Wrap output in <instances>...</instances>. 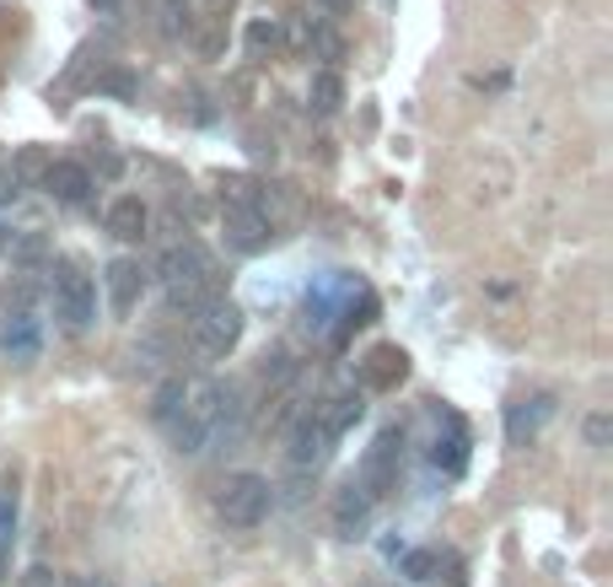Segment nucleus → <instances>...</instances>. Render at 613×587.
<instances>
[{
	"label": "nucleus",
	"mask_w": 613,
	"mask_h": 587,
	"mask_svg": "<svg viewBox=\"0 0 613 587\" xmlns=\"http://www.w3.org/2000/svg\"><path fill=\"white\" fill-rule=\"evenodd\" d=\"M157 275H162V292H167V307L172 313H194L200 302L215 296V259L194 243V238H183V243H172L162 253V264H157Z\"/></svg>",
	"instance_id": "1"
},
{
	"label": "nucleus",
	"mask_w": 613,
	"mask_h": 587,
	"mask_svg": "<svg viewBox=\"0 0 613 587\" xmlns=\"http://www.w3.org/2000/svg\"><path fill=\"white\" fill-rule=\"evenodd\" d=\"M189 339H194V350L210 356V361L232 356V350H237V339H243V307H237V302H226V296L200 302V307L189 313Z\"/></svg>",
	"instance_id": "2"
},
{
	"label": "nucleus",
	"mask_w": 613,
	"mask_h": 587,
	"mask_svg": "<svg viewBox=\"0 0 613 587\" xmlns=\"http://www.w3.org/2000/svg\"><path fill=\"white\" fill-rule=\"evenodd\" d=\"M269 502H275V491H269L264 474H232L215 491V512H221L226 528H258L269 517Z\"/></svg>",
	"instance_id": "3"
},
{
	"label": "nucleus",
	"mask_w": 613,
	"mask_h": 587,
	"mask_svg": "<svg viewBox=\"0 0 613 587\" xmlns=\"http://www.w3.org/2000/svg\"><path fill=\"white\" fill-rule=\"evenodd\" d=\"M49 292H54V313L65 318V329H92V318H97V286H92V275L76 270V264H60L54 270V281H49Z\"/></svg>",
	"instance_id": "4"
},
{
	"label": "nucleus",
	"mask_w": 613,
	"mask_h": 587,
	"mask_svg": "<svg viewBox=\"0 0 613 587\" xmlns=\"http://www.w3.org/2000/svg\"><path fill=\"white\" fill-rule=\"evenodd\" d=\"M399 469H404V431H382L371 442L367 463H361V485H367L371 496H388L399 485Z\"/></svg>",
	"instance_id": "5"
},
{
	"label": "nucleus",
	"mask_w": 613,
	"mask_h": 587,
	"mask_svg": "<svg viewBox=\"0 0 613 587\" xmlns=\"http://www.w3.org/2000/svg\"><path fill=\"white\" fill-rule=\"evenodd\" d=\"M275 243V221L264 206H226V249L264 253Z\"/></svg>",
	"instance_id": "6"
},
{
	"label": "nucleus",
	"mask_w": 613,
	"mask_h": 587,
	"mask_svg": "<svg viewBox=\"0 0 613 587\" xmlns=\"http://www.w3.org/2000/svg\"><path fill=\"white\" fill-rule=\"evenodd\" d=\"M0 350H6V361H17V367L39 361L43 329H39V318H33L28 307H11V313H6V324H0Z\"/></svg>",
	"instance_id": "7"
},
{
	"label": "nucleus",
	"mask_w": 613,
	"mask_h": 587,
	"mask_svg": "<svg viewBox=\"0 0 613 587\" xmlns=\"http://www.w3.org/2000/svg\"><path fill=\"white\" fill-rule=\"evenodd\" d=\"M328 448H334V437L324 431V420L318 416H302L290 426V442H286V459L290 469H318L328 459Z\"/></svg>",
	"instance_id": "8"
},
{
	"label": "nucleus",
	"mask_w": 613,
	"mask_h": 587,
	"mask_svg": "<svg viewBox=\"0 0 613 587\" xmlns=\"http://www.w3.org/2000/svg\"><path fill=\"white\" fill-rule=\"evenodd\" d=\"M43 189L60 200V206H86L92 200V172L82 163H49L43 168Z\"/></svg>",
	"instance_id": "9"
},
{
	"label": "nucleus",
	"mask_w": 613,
	"mask_h": 587,
	"mask_svg": "<svg viewBox=\"0 0 613 587\" xmlns=\"http://www.w3.org/2000/svg\"><path fill=\"white\" fill-rule=\"evenodd\" d=\"M140 292H146V270H140L135 259H114V264H108V307H114L119 318H129Z\"/></svg>",
	"instance_id": "10"
},
{
	"label": "nucleus",
	"mask_w": 613,
	"mask_h": 587,
	"mask_svg": "<svg viewBox=\"0 0 613 587\" xmlns=\"http://www.w3.org/2000/svg\"><path fill=\"white\" fill-rule=\"evenodd\" d=\"M371 502H377V496H371L361 480H345V485L334 491V528H339V534H356L371 517Z\"/></svg>",
	"instance_id": "11"
},
{
	"label": "nucleus",
	"mask_w": 613,
	"mask_h": 587,
	"mask_svg": "<svg viewBox=\"0 0 613 587\" xmlns=\"http://www.w3.org/2000/svg\"><path fill=\"white\" fill-rule=\"evenodd\" d=\"M404 373H409V356L399 345H377L367 361H361V382H367V388H399Z\"/></svg>",
	"instance_id": "12"
},
{
	"label": "nucleus",
	"mask_w": 613,
	"mask_h": 587,
	"mask_svg": "<svg viewBox=\"0 0 613 587\" xmlns=\"http://www.w3.org/2000/svg\"><path fill=\"white\" fill-rule=\"evenodd\" d=\"M554 416V399H528V405H511V416H506V437H511V448H528L532 437H538V426Z\"/></svg>",
	"instance_id": "13"
},
{
	"label": "nucleus",
	"mask_w": 613,
	"mask_h": 587,
	"mask_svg": "<svg viewBox=\"0 0 613 587\" xmlns=\"http://www.w3.org/2000/svg\"><path fill=\"white\" fill-rule=\"evenodd\" d=\"M146 221H151V210L140 206L135 195H124V200L108 206V232H114L119 243H140V238H146Z\"/></svg>",
	"instance_id": "14"
},
{
	"label": "nucleus",
	"mask_w": 613,
	"mask_h": 587,
	"mask_svg": "<svg viewBox=\"0 0 613 587\" xmlns=\"http://www.w3.org/2000/svg\"><path fill=\"white\" fill-rule=\"evenodd\" d=\"M313 416L324 420V431L334 437V442H339V437H345L356 420L367 416V405H361V394H334V399H328V405H318Z\"/></svg>",
	"instance_id": "15"
},
{
	"label": "nucleus",
	"mask_w": 613,
	"mask_h": 587,
	"mask_svg": "<svg viewBox=\"0 0 613 587\" xmlns=\"http://www.w3.org/2000/svg\"><path fill=\"white\" fill-rule=\"evenodd\" d=\"M307 103H313V114H339V103H345V76H339V71H318L313 86H307Z\"/></svg>",
	"instance_id": "16"
},
{
	"label": "nucleus",
	"mask_w": 613,
	"mask_h": 587,
	"mask_svg": "<svg viewBox=\"0 0 613 587\" xmlns=\"http://www.w3.org/2000/svg\"><path fill=\"white\" fill-rule=\"evenodd\" d=\"M463 459H468V437H463V426L452 420V437H447V442L436 437V448H431V463H436V469H447V474H457V469H463Z\"/></svg>",
	"instance_id": "17"
},
{
	"label": "nucleus",
	"mask_w": 613,
	"mask_h": 587,
	"mask_svg": "<svg viewBox=\"0 0 613 587\" xmlns=\"http://www.w3.org/2000/svg\"><path fill=\"white\" fill-rule=\"evenodd\" d=\"M399 566H404L409 583H431V577H436V566H442V555H436V549H404V560H399Z\"/></svg>",
	"instance_id": "18"
},
{
	"label": "nucleus",
	"mask_w": 613,
	"mask_h": 587,
	"mask_svg": "<svg viewBox=\"0 0 613 587\" xmlns=\"http://www.w3.org/2000/svg\"><path fill=\"white\" fill-rule=\"evenodd\" d=\"M178 399H183V378H167V382H162V394H157V405H151V416L167 420L172 410H178Z\"/></svg>",
	"instance_id": "19"
},
{
	"label": "nucleus",
	"mask_w": 613,
	"mask_h": 587,
	"mask_svg": "<svg viewBox=\"0 0 613 587\" xmlns=\"http://www.w3.org/2000/svg\"><path fill=\"white\" fill-rule=\"evenodd\" d=\"M275 43H281V28H275V22H253V28H247V49H253V54H264V49H275Z\"/></svg>",
	"instance_id": "20"
},
{
	"label": "nucleus",
	"mask_w": 613,
	"mask_h": 587,
	"mask_svg": "<svg viewBox=\"0 0 613 587\" xmlns=\"http://www.w3.org/2000/svg\"><path fill=\"white\" fill-rule=\"evenodd\" d=\"M11 296H17V307H28V302L39 296V281H33V270H22V281H11V286H6V302H11Z\"/></svg>",
	"instance_id": "21"
},
{
	"label": "nucleus",
	"mask_w": 613,
	"mask_h": 587,
	"mask_svg": "<svg viewBox=\"0 0 613 587\" xmlns=\"http://www.w3.org/2000/svg\"><path fill=\"white\" fill-rule=\"evenodd\" d=\"M586 442H592V448H609V442H613V420L609 416L586 420Z\"/></svg>",
	"instance_id": "22"
},
{
	"label": "nucleus",
	"mask_w": 613,
	"mask_h": 587,
	"mask_svg": "<svg viewBox=\"0 0 613 587\" xmlns=\"http://www.w3.org/2000/svg\"><path fill=\"white\" fill-rule=\"evenodd\" d=\"M17 528V496H0V539H11Z\"/></svg>",
	"instance_id": "23"
},
{
	"label": "nucleus",
	"mask_w": 613,
	"mask_h": 587,
	"mask_svg": "<svg viewBox=\"0 0 613 587\" xmlns=\"http://www.w3.org/2000/svg\"><path fill=\"white\" fill-rule=\"evenodd\" d=\"M22 587H60V577H54L49 566H33V572L22 577Z\"/></svg>",
	"instance_id": "24"
},
{
	"label": "nucleus",
	"mask_w": 613,
	"mask_h": 587,
	"mask_svg": "<svg viewBox=\"0 0 613 587\" xmlns=\"http://www.w3.org/2000/svg\"><path fill=\"white\" fill-rule=\"evenodd\" d=\"M313 43H318V49H324L328 60H339V39H334V33H328V28H313Z\"/></svg>",
	"instance_id": "25"
},
{
	"label": "nucleus",
	"mask_w": 613,
	"mask_h": 587,
	"mask_svg": "<svg viewBox=\"0 0 613 587\" xmlns=\"http://www.w3.org/2000/svg\"><path fill=\"white\" fill-rule=\"evenodd\" d=\"M108 92H114V97H129V92H135V76H124V71H114V76H108Z\"/></svg>",
	"instance_id": "26"
},
{
	"label": "nucleus",
	"mask_w": 613,
	"mask_h": 587,
	"mask_svg": "<svg viewBox=\"0 0 613 587\" xmlns=\"http://www.w3.org/2000/svg\"><path fill=\"white\" fill-rule=\"evenodd\" d=\"M318 6H324V11H345L350 0H318Z\"/></svg>",
	"instance_id": "27"
},
{
	"label": "nucleus",
	"mask_w": 613,
	"mask_h": 587,
	"mask_svg": "<svg viewBox=\"0 0 613 587\" xmlns=\"http://www.w3.org/2000/svg\"><path fill=\"white\" fill-rule=\"evenodd\" d=\"M82 587H114V583H108V577H86Z\"/></svg>",
	"instance_id": "28"
},
{
	"label": "nucleus",
	"mask_w": 613,
	"mask_h": 587,
	"mask_svg": "<svg viewBox=\"0 0 613 587\" xmlns=\"http://www.w3.org/2000/svg\"><path fill=\"white\" fill-rule=\"evenodd\" d=\"M0 572H6V539H0Z\"/></svg>",
	"instance_id": "29"
},
{
	"label": "nucleus",
	"mask_w": 613,
	"mask_h": 587,
	"mask_svg": "<svg viewBox=\"0 0 613 587\" xmlns=\"http://www.w3.org/2000/svg\"><path fill=\"white\" fill-rule=\"evenodd\" d=\"M97 6H108V11H114V6H119V0H97Z\"/></svg>",
	"instance_id": "30"
},
{
	"label": "nucleus",
	"mask_w": 613,
	"mask_h": 587,
	"mask_svg": "<svg viewBox=\"0 0 613 587\" xmlns=\"http://www.w3.org/2000/svg\"><path fill=\"white\" fill-rule=\"evenodd\" d=\"M0 249H6V232H0Z\"/></svg>",
	"instance_id": "31"
}]
</instances>
